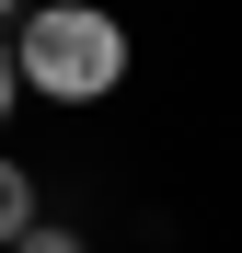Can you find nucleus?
<instances>
[{"label": "nucleus", "instance_id": "obj_4", "mask_svg": "<svg viewBox=\"0 0 242 253\" xmlns=\"http://www.w3.org/2000/svg\"><path fill=\"white\" fill-rule=\"evenodd\" d=\"M12 104H23V69H12V35H0V126H12Z\"/></svg>", "mask_w": 242, "mask_h": 253}, {"label": "nucleus", "instance_id": "obj_1", "mask_svg": "<svg viewBox=\"0 0 242 253\" xmlns=\"http://www.w3.org/2000/svg\"><path fill=\"white\" fill-rule=\"evenodd\" d=\"M12 69H23L35 104H104L115 81H127V23H115L104 0H23Z\"/></svg>", "mask_w": 242, "mask_h": 253}, {"label": "nucleus", "instance_id": "obj_2", "mask_svg": "<svg viewBox=\"0 0 242 253\" xmlns=\"http://www.w3.org/2000/svg\"><path fill=\"white\" fill-rule=\"evenodd\" d=\"M23 219H47V207H35V173H23V161H12V150H0V242H12Z\"/></svg>", "mask_w": 242, "mask_h": 253}, {"label": "nucleus", "instance_id": "obj_5", "mask_svg": "<svg viewBox=\"0 0 242 253\" xmlns=\"http://www.w3.org/2000/svg\"><path fill=\"white\" fill-rule=\"evenodd\" d=\"M12 23H23V0H0V35H12Z\"/></svg>", "mask_w": 242, "mask_h": 253}, {"label": "nucleus", "instance_id": "obj_3", "mask_svg": "<svg viewBox=\"0 0 242 253\" xmlns=\"http://www.w3.org/2000/svg\"><path fill=\"white\" fill-rule=\"evenodd\" d=\"M0 253H93V242H81L69 219H23V230H12V242H0Z\"/></svg>", "mask_w": 242, "mask_h": 253}]
</instances>
